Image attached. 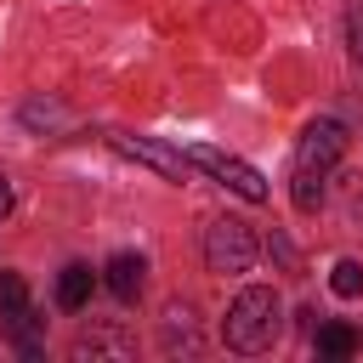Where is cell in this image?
Segmentation results:
<instances>
[{
  "label": "cell",
  "instance_id": "8992f818",
  "mask_svg": "<svg viewBox=\"0 0 363 363\" xmlns=\"http://www.w3.org/2000/svg\"><path fill=\"white\" fill-rule=\"evenodd\" d=\"M142 272H147V261L130 255V250H119V255L102 267V278H108V289H113L119 301H136V295H142Z\"/></svg>",
  "mask_w": 363,
  "mask_h": 363
},
{
  "label": "cell",
  "instance_id": "ba28073f",
  "mask_svg": "<svg viewBox=\"0 0 363 363\" xmlns=\"http://www.w3.org/2000/svg\"><path fill=\"white\" fill-rule=\"evenodd\" d=\"M91 284H96L91 267H79V261L62 267V278H57V306H62V312H79V306L91 301Z\"/></svg>",
  "mask_w": 363,
  "mask_h": 363
},
{
  "label": "cell",
  "instance_id": "7c38bea8",
  "mask_svg": "<svg viewBox=\"0 0 363 363\" xmlns=\"http://www.w3.org/2000/svg\"><path fill=\"white\" fill-rule=\"evenodd\" d=\"M346 45H352V57L363 62V0L352 6V17H346Z\"/></svg>",
  "mask_w": 363,
  "mask_h": 363
},
{
  "label": "cell",
  "instance_id": "5bb4252c",
  "mask_svg": "<svg viewBox=\"0 0 363 363\" xmlns=\"http://www.w3.org/2000/svg\"><path fill=\"white\" fill-rule=\"evenodd\" d=\"M267 250H272L284 267H295V250H289V238H284V233H272V244H267Z\"/></svg>",
  "mask_w": 363,
  "mask_h": 363
},
{
  "label": "cell",
  "instance_id": "52a82bcc",
  "mask_svg": "<svg viewBox=\"0 0 363 363\" xmlns=\"http://www.w3.org/2000/svg\"><path fill=\"white\" fill-rule=\"evenodd\" d=\"M130 352H136V340L125 329H85L74 340V357H130Z\"/></svg>",
  "mask_w": 363,
  "mask_h": 363
},
{
  "label": "cell",
  "instance_id": "277c9868",
  "mask_svg": "<svg viewBox=\"0 0 363 363\" xmlns=\"http://www.w3.org/2000/svg\"><path fill=\"white\" fill-rule=\"evenodd\" d=\"M340 153H346V125H335V119H312L306 130H301V147H295V164L301 170H335L340 164Z\"/></svg>",
  "mask_w": 363,
  "mask_h": 363
},
{
  "label": "cell",
  "instance_id": "8fae6325",
  "mask_svg": "<svg viewBox=\"0 0 363 363\" xmlns=\"http://www.w3.org/2000/svg\"><path fill=\"white\" fill-rule=\"evenodd\" d=\"M329 289H335L340 301L363 295V261H335V272H329Z\"/></svg>",
  "mask_w": 363,
  "mask_h": 363
},
{
  "label": "cell",
  "instance_id": "30bf717a",
  "mask_svg": "<svg viewBox=\"0 0 363 363\" xmlns=\"http://www.w3.org/2000/svg\"><path fill=\"white\" fill-rule=\"evenodd\" d=\"M318 204H323V170H301V164H295V210L312 216Z\"/></svg>",
  "mask_w": 363,
  "mask_h": 363
},
{
  "label": "cell",
  "instance_id": "9c48e42d",
  "mask_svg": "<svg viewBox=\"0 0 363 363\" xmlns=\"http://www.w3.org/2000/svg\"><path fill=\"white\" fill-rule=\"evenodd\" d=\"M357 346H363V335L352 323H318V352L323 357H352Z\"/></svg>",
  "mask_w": 363,
  "mask_h": 363
},
{
  "label": "cell",
  "instance_id": "7a4b0ae2",
  "mask_svg": "<svg viewBox=\"0 0 363 363\" xmlns=\"http://www.w3.org/2000/svg\"><path fill=\"white\" fill-rule=\"evenodd\" d=\"M255 233H250V221H238V216H221V221H210V233H204V261H210V272H250L255 267Z\"/></svg>",
  "mask_w": 363,
  "mask_h": 363
},
{
  "label": "cell",
  "instance_id": "6da1fadb",
  "mask_svg": "<svg viewBox=\"0 0 363 363\" xmlns=\"http://www.w3.org/2000/svg\"><path fill=\"white\" fill-rule=\"evenodd\" d=\"M221 335H227V346H233V352H244V357L272 352V346H278V335H284V301H278V289H267V284L238 289V301L227 306Z\"/></svg>",
  "mask_w": 363,
  "mask_h": 363
},
{
  "label": "cell",
  "instance_id": "4fadbf2b",
  "mask_svg": "<svg viewBox=\"0 0 363 363\" xmlns=\"http://www.w3.org/2000/svg\"><path fill=\"white\" fill-rule=\"evenodd\" d=\"M23 119H28V125H45V119H57V102H28Z\"/></svg>",
  "mask_w": 363,
  "mask_h": 363
},
{
  "label": "cell",
  "instance_id": "5b68a950",
  "mask_svg": "<svg viewBox=\"0 0 363 363\" xmlns=\"http://www.w3.org/2000/svg\"><path fill=\"white\" fill-rule=\"evenodd\" d=\"M108 142H113V153H125L136 164H153L164 182H187V153H176V147H164L153 136H108Z\"/></svg>",
  "mask_w": 363,
  "mask_h": 363
},
{
  "label": "cell",
  "instance_id": "3957f363",
  "mask_svg": "<svg viewBox=\"0 0 363 363\" xmlns=\"http://www.w3.org/2000/svg\"><path fill=\"white\" fill-rule=\"evenodd\" d=\"M187 164H199L204 176H216L221 187H233V193H238V199H250V204H261V199H267V176H261L255 164H244V159L221 153V147H187Z\"/></svg>",
  "mask_w": 363,
  "mask_h": 363
},
{
  "label": "cell",
  "instance_id": "9a60e30c",
  "mask_svg": "<svg viewBox=\"0 0 363 363\" xmlns=\"http://www.w3.org/2000/svg\"><path fill=\"white\" fill-rule=\"evenodd\" d=\"M0 216H11V182L0 176Z\"/></svg>",
  "mask_w": 363,
  "mask_h": 363
}]
</instances>
